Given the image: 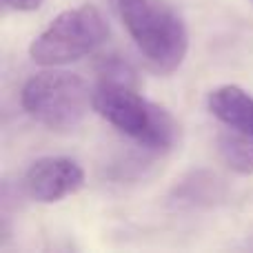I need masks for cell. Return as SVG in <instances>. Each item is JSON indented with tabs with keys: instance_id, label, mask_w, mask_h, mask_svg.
<instances>
[{
	"instance_id": "cell-1",
	"label": "cell",
	"mask_w": 253,
	"mask_h": 253,
	"mask_svg": "<svg viewBox=\"0 0 253 253\" xmlns=\"http://www.w3.org/2000/svg\"><path fill=\"white\" fill-rule=\"evenodd\" d=\"M93 111L144 151L167 153L178 142V123L173 116L165 107L147 100L133 84L98 80Z\"/></svg>"
},
{
	"instance_id": "cell-2",
	"label": "cell",
	"mask_w": 253,
	"mask_h": 253,
	"mask_svg": "<svg viewBox=\"0 0 253 253\" xmlns=\"http://www.w3.org/2000/svg\"><path fill=\"white\" fill-rule=\"evenodd\" d=\"M120 20L144 60L160 74L180 69L189 51L182 16L165 0H118Z\"/></svg>"
},
{
	"instance_id": "cell-3",
	"label": "cell",
	"mask_w": 253,
	"mask_h": 253,
	"mask_svg": "<svg viewBox=\"0 0 253 253\" xmlns=\"http://www.w3.org/2000/svg\"><path fill=\"white\" fill-rule=\"evenodd\" d=\"M20 105L31 120L56 133H69L93 109V91L78 74L47 69L31 76L20 91Z\"/></svg>"
},
{
	"instance_id": "cell-4",
	"label": "cell",
	"mask_w": 253,
	"mask_h": 253,
	"mask_svg": "<svg viewBox=\"0 0 253 253\" xmlns=\"http://www.w3.org/2000/svg\"><path fill=\"white\" fill-rule=\"evenodd\" d=\"M109 36V25L98 7L80 4L58 13L31 42L29 56L36 65L62 67L91 56Z\"/></svg>"
},
{
	"instance_id": "cell-5",
	"label": "cell",
	"mask_w": 253,
	"mask_h": 253,
	"mask_svg": "<svg viewBox=\"0 0 253 253\" xmlns=\"http://www.w3.org/2000/svg\"><path fill=\"white\" fill-rule=\"evenodd\" d=\"M25 191L40 205H53L74 196L84 184V171L71 158L47 156L38 158L25 173Z\"/></svg>"
},
{
	"instance_id": "cell-6",
	"label": "cell",
	"mask_w": 253,
	"mask_h": 253,
	"mask_svg": "<svg viewBox=\"0 0 253 253\" xmlns=\"http://www.w3.org/2000/svg\"><path fill=\"white\" fill-rule=\"evenodd\" d=\"M211 116L220 126L253 133V96L238 84H222L213 89L207 100Z\"/></svg>"
},
{
	"instance_id": "cell-7",
	"label": "cell",
	"mask_w": 253,
	"mask_h": 253,
	"mask_svg": "<svg viewBox=\"0 0 253 253\" xmlns=\"http://www.w3.org/2000/svg\"><path fill=\"white\" fill-rule=\"evenodd\" d=\"M218 151L231 171L240 175L253 173V133L222 126L218 131Z\"/></svg>"
},
{
	"instance_id": "cell-8",
	"label": "cell",
	"mask_w": 253,
	"mask_h": 253,
	"mask_svg": "<svg viewBox=\"0 0 253 253\" xmlns=\"http://www.w3.org/2000/svg\"><path fill=\"white\" fill-rule=\"evenodd\" d=\"M98 80L105 83H120V84H133L138 87V76L129 60L123 56H105L98 62Z\"/></svg>"
},
{
	"instance_id": "cell-9",
	"label": "cell",
	"mask_w": 253,
	"mask_h": 253,
	"mask_svg": "<svg viewBox=\"0 0 253 253\" xmlns=\"http://www.w3.org/2000/svg\"><path fill=\"white\" fill-rule=\"evenodd\" d=\"M205 173H193L189 180H184L180 187H175L173 200L182 205H200L202 200L211 198V187H215V178H202Z\"/></svg>"
},
{
	"instance_id": "cell-10",
	"label": "cell",
	"mask_w": 253,
	"mask_h": 253,
	"mask_svg": "<svg viewBox=\"0 0 253 253\" xmlns=\"http://www.w3.org/2000/svg\"><path fill=\"white\" fill-rule=\"evenodd\" d=\"M4 7L13 11H38L44 4V0H2Z\"/></svg>"
}]
</instances>
